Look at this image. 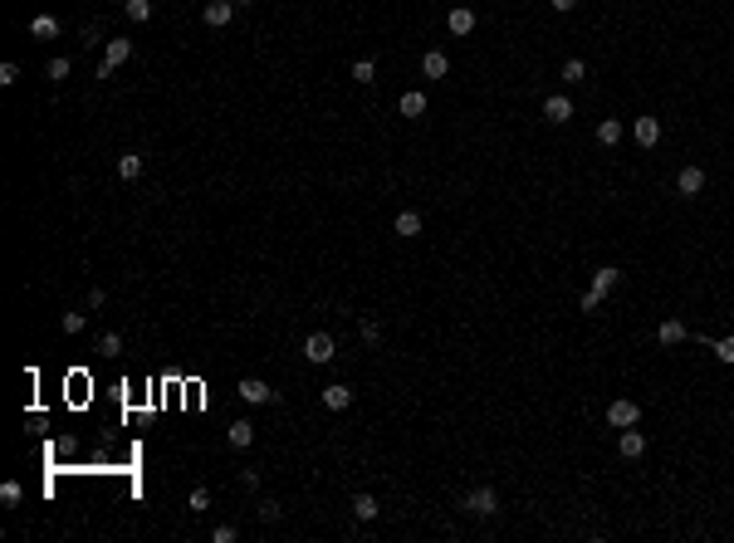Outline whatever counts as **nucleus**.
<instances>
[{"label":"nucleus","instance_id":"1","mask_svg":"<svg viewBox=\"0 0 734 543\" xmlns=\"http://www.w3.org/2000/svg\"><path fill=\"white\" fill-rule=\"evenodd\" d=\"M460 509H470L475 519H495V514H500V494H495L490 485H480V490H470V494L460 499Z\"/></svg>","mask_w":734,"mask_h":543},{"label":"nucleus","instance_id":"2","mask_svg":"<svg viewBox=\"0 0 734 543\" xmlns=\"http://www.w3.org/2000/svg\"><path fill=\"white\" fill-rule=\"evenodd\" d=\"M132 59V39H122V34H113L103 49V59H99V79H113V69L118 64H127Z\"/></svg>","mask_w":734,"mask_h":543},{"label":"nucleus","instance_id":"3","mask_svg":"<svg viewBox=\"0 0 734 543\" xmlns=\"http://www.w3.org/2000/svg\"><path fill=\"white\" fill-rule=\"evenodd\" d=\"M235 392H240V402H245V407H270V402H279V392H274L270 382H260V377H245Z\"/></svg>","mask_w":734,"mask_h":543},{"label":"nucleus","instance_id":"4","mask_svg":"<svg viewBox=\"0 0 734 543\" xmlns=\"http://www.w3.org/2000/svg\"><path fill=\"white\" fill-rule=\"evenodd\" d=\"M636 421H641V407H636L631 397H617V402L607 407V426H612V431H627Z\"/></svg>","mask_w":734,"mask_h":543},{"label":"nucleus","instance_id":"5","mask_svg":"<svg viewBox=\"0 0 734 543\" xmlns=\"http://www.w3.org/2000/svg\"><path fill=\"white\" fill-rule=\"evenodd\" d=\"M333 352H338V343H333L328 333H309V338H304V357L318 362V367H323V362H333Z\"/></svg>","mask_w":734,"mask_h":543},{"label":"nucleus","instance_id":"6","mask_svg":"<svg viewBox=\"0 0 734 543\" xmlns=\"http://www.w3.org/2000/svg\"><path fill=\"white\" fill-rule=\"evenodd\" d=\"M543 117H548L553 127H563V122L573 117V98H568V94H553V98H543Z\"/></svg>","mask_w":734,"mask_h":543},{"label":"nucleus","instance_id":"7","mask_svg":"<svg viewBox=\"0 0 734 543\" xmlns=\"http://www.w3.org/2000/svg\"><path fill=\"white\" fill-rule=\"evenodd\" d=\"M323 407H328V411H348V407H353V387H348V382H328V387H323Z\"/></svg>","mask_w":734,"mask_h":543},{"label":"nucleus","instance_id":"8","mask_svg":"<svg viewBox=\"0 0 734 543\" xmlns=\"http://www.w3.org/2000/svg\"><path fill=\"white\" fill-rule=\"evenodd\" d=\"M235 10H240L235 0H206V10H201V15H206V25L220 30V25H230V20H235Z\"/></svg>","mask_w":734,"mask_h":543},{"label":"nucleus","instance_id":"9","mask_svg":"<svg viewBox=\"0 0 734 543\" xmlns=\"http://www.w3.org/2000/svg\"><path fill=\"white\" fill-rule=\"evenodd\" d=\"M631 137H636L641 147H656V142H661V117H636V122H631Z\"/></svg>","mask_w":734,"mask_h":543},{"label":"nucleus","instance_id":"10","mask_svg":"<svg viewBox=\"0 0 734 543\" xmlns=\"http://www.w3.org/2000/svg\"><path fill=\"white\" fill-rule=\"evenodd\" d=\"M676 191H681V196H700V191H705V172H700V167H681Z\"/></svg>","mask_w":734,"mask_h":543},{"label":"nucleus","instance_id":"11","mask_svg":"<svg viewBox=\"0 0 734 543\" xmlns=\"http://www.w3.org/2000/svg\"><path fill=\"white\" fill-rule=\"evenodd\" d=\"M421 74H426V79H445V74H450V59H445L441 49H426V54H421Z\"/></svg>","mask_w":734,"mask_h":543},{"label":"nucleus","instance_id":"12","mask_svg":"<svg viewBox=\"0 0 734 543\" xmlns=\"http://www.w3.org/2000/svg\"><path fill=\"white\" fill-rule=\"evenodd\" d=\"M617 450H622L627 460H636V455L646 450V435L636 431V426H627V431H617Z\"/></svg>","mask_w":734,"mask_h":543},{"label":"nucleus","instance_id":"13","mask_svg":"<svg viewBox=\"0 0 734 543\" xmlns=\"http://www.w3.org/2000/svg\"><path fill=\"white\" fill-rule=\"evenodd\" d=\"M656 343H661V347H676V343H685V324H681V319H661V328H656Z\"/></svg>","mask_w":734,"mask_h":543},{"label":"nucleus","instance_id":"14","mask_svg":"<svg viewBox=\"0 0 734 543\" xmlns=\"http://www.w3.org/2000/svg\"><path fill=\"white\" fill-rule=\"evenodd\" d=\"M142 167H147V157H142V152H122V157H118V177H122V181H137V177H142Z\"/></svg>","mask_w":734,"mask_h":543},{"label":"nucleus","instance_id":"15","mask_svg":"<svg viewBox=\"0 0 734 543\" xmlns=\"http://www.w3.org/2000/svg\"><path fill=\"white\" fill-rule=\"evenodd\" d=\"M445 25H450V34H470V30H475V10H465V5H455V10L445 15Z\"/></svg>","mask_w":734,"mask_h":543},{"label":"nucleus","instance_id":"16","mask_svg":"<svg viewBox=\"0 0 734 543\" xmlns=\"http://www.w3.org/2000/svg\"><path fill=\"white\" fill-rule=\"evenodd\" d=\"M30 39H59V20L54 15H34L30 20Z\"/></svg>","mask_w":734,"mask_h":543},{"label":"nucleus","instance_id":"17","mask_svg":"<svg viewBox=\"0 0 734 543\" xmlns=\"http://www.w3.org/2000/svg\"><path fill=\"white\" fill-rule=\"evenodd\" d=\"M617 284H622V274H617V269H612V264H602V269H593V289H597V294H602V299H607V294H612V289H617Z\"/></svg>","mask_w":734,"mask_h":543},{"label":"nucleus","instance_id":"18","mask_svg":"<svg viewBox=\"0 0 734 543\" xmlns=\"http://www.w3.org/2000/svg\"><path fill=\"white\" fill-rule=\"evenodd\" d=\"M382 514V504L372 499V494H353V519H362V524H372Z\"/></svg>","mask_w":734,"mask_h":543},{"label":"nucleus","instance_id":"19","mask_svg":"<svg viewBox=\"0 0 734 543\" xmlns=\"http://www.w3.org/2000/svg\"><path fill=\"white\" fill-rule=\"evenodd\" d=\"M225 440H230L235 450H245V445H255V426H250V421H230V431H225Z\"/></svg>","mask_w":734,"mask_h":543},{"label":"nucleus","instance_id":"20","mask_svg":"<svg viewBox=\"0 0 734 543\" xmlns=\"http://www.w3.org/2000/svg\"><path fill=\"white\" fill-rule=\"evenodd\" d=\"M597 142H602V147H617V142H622V122H617V117H602V122H597Z\"/></svg>","mask_w":734,"mask_h":543},{"label":"nucleus","instance_id":"21","mask_svg":"<svg viewBox=\"0 0 734 543\" xmlns=\"http://www.w3.org/2000/svg\"><path fill=\"white\" fill-rule=\"evenodd\" d=\"M397 108H402V117H421V113H426V94H417V89H412V94H402V103H397Z\"/></svg>","mask_w":734,"mask_h":543},{"label":"nucleus","instance_id":"22","mask_svg":"<svg viewBox=\"0 0 734 543\" xmlns=\"http://www.w3.org/2000/svg\"><path fill=\"white\" fill-rule=\"evenodd\" d=\"M397 235H402V240L421 235V211H402V216H397Z\"/></svg>","mask_w":734,"mask_h":543},{"label":"nucleus","instance_id":"23","mask_svg":"<svg viewBox=\"0 0 734 543\" xmlns=\"http://www.w3.org/2000/svg\"><path fill=\"white\" fill-rule=\"evenodd\" d=\"M122 10H127V20H132V25H147V20H152V0H127Z\"/></svg>","mask_w":734,"mask_h":543},{"label":"nucleus","instance_id":"24","mask_svg":"<svg viewBox=\"0 0 734 543\" xmlns=\"http://www.w3.org/2000/svg\"><path fill=\"white\" fill-rule=\"evenodd\" d=\"M255 514H260V524H279V519H284V504H279V499H265Z\"/></svg>","mask_w":734,"mask_h":543},{"label":"nucleus","instance_id":"25","mask_svg":"<svg viewBox=\"0 0 734 543\" xmlns=\"http://www.w3.org/2000/svg\"><path fill=\"white\" fill-rule=\"evenodd\" d=\"M583 79H588V64L583 59H568L563 64V84H583Z\"/></svg>","mask_w":734,"mask_h":543},{"label":"nucleus","instance_id":"26","mask_svg":"<svg viewBox=\"0 0 734 543\" xmlns=\"http://www.w3.org/2000/svg\"><path fill=\"white\" fill-rule=\"evenodd\" d=\"M372 79H377V64L372 59H357L353 64V84H372Z\"/></svg>","mask_w":734,"mask_h":543},{"label":"nucleus","instance_id":"27","mask_svg":"<svg viewBox=\"0 0 734 543\" xmlns=\"http://www.w3.org/2000/svg\"><path fill=\"white\" fill-rule=\"evenodd\" d=\"M186 509H191V514L210 509V490H191V494H186Z\"/></svg>","mask_w":734,"mask_h":543},{"label":"nucleus","instance_id":"28","mask_svg":"<svg viewBox=\"0 0 734 543\" xmlns=\"http://www.w3.org/2000/svg\"><path fill=\"white\" fill-rule=\"evenodd\" d=\"M710 347H715V357H720V362H730V367H734V338H715Z\"/></svg>","mask_w":734,"mask_h":543},{"label":"nucleus","instance_id":"29","mask_svg":"<svg viewBox=\"0 0 734 543\" xmlns=\"http://www.w3.org/2000/svg\"><path fill=\"white\" fill-rule=\"evenodd\" d=\"M0 84H5V89H10V84H20V64H15V59H5V64H0Z\"/></svg>","mask_w":734,"mask_h":543},{"label":"nucleus","instance_id":"30","mask_svg":"<svg viewBox=\"0 0 734 543\" xmlns=\"http://www.w3.org/2000/svg\"><path fill=\"white\" fill-rule=\"evenodd\" d=\"M578 309H583V314H597V309H602V294H597V289H588V294L578 299Z\"/></svg>","mask_w":734,"mask_h":543},{"label":"nucleus","instance_id":"31","mask_svg":"<svg viewBox=\"0 0 734 543\" xmlns=\"http://www.w3.org/2000/svg\"><path fill=\"white\" fill-rule=\"evenodd\" d=\"M20 494H25L20 480H5V485H0V499H5V504H20Z\"/></svg>","mask_w":734,"mask_h":543},{"label":"nucleus","instance_id":"32","mask_svg":"<svg viewBox=\"0 0 734 543\" xmlns=\"http://www.w3.org/2000/svg\"><path fill=\"white\" fill-rule=\"evenodd\" d=\"M99 352H108V357L122 352V338H118V333H103V338H99Z\"/></svg>","mask_w":734,"mask_h":543},{"label":"nucleus","instance_id":"33","mask_svg":"<svg viewBox=\"0 0 734 543\" xmlns=\"http://www.w3.org/2000/svg\"><path fill=\"white\" fill-rule=\"evenodd\" d=\"M84 324H89L84 314H64V319H59V328H64V333H84Z\"/></svg>","mask_w":734,"mask_h":543},{"label":"nucleus","instance_id":"34","mask_svg":"<svg viewBox=\"0 0 734 543\" xmlns=\"http://www.w3.org/2000/svg\"><path fill=\"white\" fill-rule=\"evenodd\" d=\"M49 79L64 84V79H69V59H49Z\"/></svg>","mask_w":734,"mask_h":543},{"label":"nucleus","instance_id":"35","mask_svg":"<svg viewBox=\"0 0 734 543\" xmlns=\"http://www.w3.org/2000/svg\"><path fill=\"white\" fill-rule=\"evenodd\" d=\"M382 338V324L377 319H362V343H377Z\"/></svg>","mask_w":734,"mask_h":543},{"label":"nucleus","instance_id":"36","mask_svg":"<svg viewBox=\"0 0 734 543\" xmlns=\"http://www.w3.org/2000/svg\"><path fill=\"white\" fill-rule=\"evenodd\" d=\"M210 539L215 543H235L240 534H235V524H220V529H210Z\"/></svg>","mask_w":734,"mask_h":543},{"label":"nucleus","instance_id":"37","mask_svg":"<svg viewBox=\"0 0 734 543\" xmlns=\"http://www.w3.org/2000/svg\"><path fill=\"white\" fill-rule=\"evenodd\" d=\"M548 5H553V10H563V15H568V10H578V0H548Z\"/></svg>","mask_w":734,"mask_h":543},{"label":"nucleus","instance_id":"38","mask_svg":"<svg viewBox=\"0 0 734 543\" xmlns=\"http://www.w3.org/2000/svg\"><path fill=\"white\" fill-rule=\"evenodd\" d=\"M235 5H255V0H235Z\"/></svg>","mask_w":734,"mask_h":543}]
</instances>
